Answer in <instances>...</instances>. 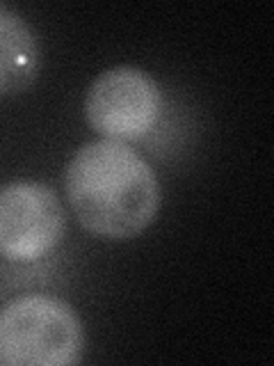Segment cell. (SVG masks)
Masks as SVG:
<instances>
[{
	"mask_svg": "<svg viewBox=\"0 0 274 366\" xmlns=\"http://www.w3.org/2000/svg\"><path fill=\"white\" fill-rule=\"evenodd\" d=\"M83 352L85 327L60 297L21 295L0 312V366H73Z\"/></svg>",
	"mask_w": 274,
	"mask_h": 366,
	"instance_id": "obj_2",
	"label": "cell"
},
{
	"mask_svg": "<svg viewBox=\"0 0 274 366\" xmlns=\"http://www.w3.org/2000/svg\"><path fill=\"white\" fill-rule=\"evenodd\" d=\"M64 190L78 222L110 240L142 234L163 202L153 167L126 142L103 137L80 147L68 160Z\"/></svg>",
	"mask_w": 274,
	"mask_h": 366,
	"instance_id": "obj_1",
	"label": "cell"
},
{
	"mask_svg": "<svg viewBox=\"0 0 274 366\" xmlns=\"http://www.w3.org/2000/svg\"><path fill=\"white\" fill-rule=\"evenodd\" d=\"M66 213L60 197L41 181H11L0 188V259L32 263L62 243Z\"/></svg>",
	"mask_w": 274,
	"mask_h": 366,
	"instance_id": "obj_4",
	"label": "cell"
},
{
	"mask_svg": "<svg viewBox=\"0 0 274 366\" xmlns=\"http://www.w3.org/2000/svg\"><path fill=\"white\" fill-rule=\"evenodd\" d=\"M37 34L14 9L0 7V97L21 94L39 76Z\"/></svg>",
	"mask_w": 274,
	"mask_h": 366,
	"instance_id": "obj_5",
	"label": "cell"
},
{
	"mask_svg": "<svg viewBox=\"0 0 274 366\" xmlns=\"http://www.w3.org/2000/svg\"><path fill=\"white\" fill-rule=\"evenodd\" d=\"M165 97L151 74L137 66H114L89 85L85 117L103 140L135 142L163 117Z\"/></svg>",
	"mask_w": 274,
	"mask_h": 366,
	"instance_id": "obj_3",
	"label": "cell"
}]
</instances>
